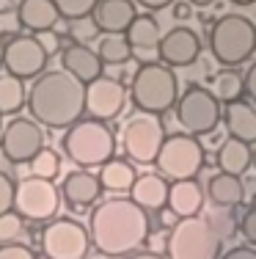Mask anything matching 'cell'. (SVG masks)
<instances>
[{"label":"cell","instance_id":"cell-48","mask_svg":"<svg viewBox=\"0 0 256 259\" xmlns=\"http://www.w3.org/2000/svg\"><path fill=\"white\" fill-rule=\"evenodd\" d=\"M231 3H234V6H253L256 0H231Z\"/></svg>","mask_w":256,"mask_h":259},{"label":"cell","instance_id":"cell-26","mask_svg":"<svg viewBox=\"0 0 256 259\" xmlns=\"http://www.w3.org/2000/svg\"><path fill=\"white\" fill-rule=\"evenodd\" d=\"M96 55H99L102 64L124 66L132 58V45L127 41L124 33H102L99 45H96Z\"/></svg>","mask_w":256,"mask_h":259},{"label":"cell","instance_id":"cell-8","mask_svg":"<svg viewBox=\"0 0 256 259\" xmlns=\"http://www.w3.org/2000/svg\"><path fill=\"white\" fill-rule=\"evenodd\" d=\"M176 119L185 127L187 135L198 138V135L215 133V127L221 124L223 110L218 97L204 85H187L176 100Z\"/></svg>","mask_w":256,"mask_h":259},{"label":"cell","instance_id":"cell-34","mask_svg":"<svg viewBox=\"0 0 256 259\" xmlns=\"http://www.w3.org/2000/svg\"><path fill=\"white\" fill-rule=\"evenodd\" d=\"M14 190H17V185L9 180L6 171H0V215L11 212V207H14Z\"/></svg>","mask_w":256,"mask_h":259},{"label":"cell","instance_id":"cell-43","mask_svg":"<svg viewBox=\"0 0 256 259\" xmlns=\"http://www.w3.org/2000/svg\"><path fill=\"white\" fill-rule=\"evenodd\" d=\"M138 6H143V9L149 11H160V9H168V6H174L176 0H135Z\"/></svg>","mask_w":256,"mask_h":259},{"label":"cell","instance_id":"cell-9","mask_svg":"<svg viewBox=\"0 0 256 259\" xmlns=\"http://www.w3.org/2000/svg\"><path fill=\"white\" fill-rule=\"evenodd\" d=\"M163 141H166V130L157 121V116H149V113L130 119L124 133H121V146H124L127 157L141 165L155 163L163 149Z\"/></svg>","mask_w":256,"mask_h":259},{"label":"cell","instance_id":"cell-14","mask_svg":"<svg viewBox=\"0 0 256 259\" xmlns=\"http://www.w3.org/2000/svg\"><path fill=\"white\" fill-rule=\"evenodd\" d=\"M127 105V89L113 77H96L94 83L85 85V110L94 119L108 121L124 110Z\"/></svg>","mask_w":256,"mask_h":259},{"label":"cell","instance_id":"cell-24","mask_svg":"<svg viewBox=\"0 0 256 259\" xmlns=\"http://www.w3.org/2000/svg\"><path fill=\"white\" fill-rule=\"evenodd\" d=\"M215 160H218V168H221L223 174L242 177L253 163V149L248 144H242V141H237V138H226L221 144V149H218Z\"/></svg>","mask_w":256,"mask_h":259},{"label":"cell","instance_id":"cell-46","mask_svg":"<svg viewBox=\"0 0 256 259\" xmlns=\"http://www.w3.org/2000/svg\"><path fill=\"white\" fill-rule=\"evenodd\" d=\"M190 6H198V9H207V6H212L215 0H187Z\"/></svg>","mask_w":256,"mask_h":259},{"label":"cell","instance_id":"cell-23","mask_svg":"<svg viewBox=\"0 0 256 259\" xmlns=\"http://www.w3.org/2000/svg\"><path fill=\"white\" fill-rule=\"evenodd\" d=\"M207 196H210V201L215 207H229L231 209L245 199V185H242L240 177L218 171V174L210 177V182H207Z\"/></svg>","mask_w":256,"mask_h":259},{"label":"cell","instance_id":"cell-18","mask_svg":"<svg viewBox=\"0 0 256 259\" xmlns=\"http://www.w3.org/2000/svg\"><path fill=\"white\" fill-rule=\"evenodd\" d=\"M168 190L171 185L160 174H141L130 188V199L146 212H157V209L168 207Z\"/></svg>","mask_w":256,"mask_h":259},{"label":"cell","instance_id":"cell-50","mask_svg":"<svg viewBox=\"0 0 256 259\" xmlns=\"http://www.w3.org/2000/svg\"><path fill=\"white\" fill-rule=\"evenodd\" d=\"M251 207H256V193H253V201H251Z\"/></svg>","mask_w":256,"mask_h":259},{"label":"cell","instance_id":"cell-31","mask_svg":"<svg viewBox=\"0 0 256 259\" xmlns=\"http://www.w3.org/2000/svg\"><path fill=\"white\" fill-rule=\"evenodd\" d=\"M53 3H56L58 14L72 22V20H80V17H91L99 0H53Z\"/></svg>","mask_w":256,"mask_h":259},{"label":"cell","instance_id":"cell-3","mask_svg":"<svg viewBox=\"0 0 256 259\" xmlns=\"http://www.w3.org/2000/svg\"><path fill=\"white\" fill-rule=\"evenodd\" d=\"M210 53L223 69L242 66L256 53V22L245 14H223L210 28Z\"/></svg>","mask_w":256,"mask_h":259},{"label":"cell","instance_id":"cell-15","mask_svg":"<svg viewBox=\"0 0 256 259\" xmlns=\"http://www.w3.org/2000/svg\"><path fill=\"white\" fill-rule=\"evenodd\" d=\"M157 55H160V61L166 66H190L201 55V39L193 28L176 25L160 39Z\"/></svg>","mask_w":256,"mask_h":259},{"label":"cell","instance_id":"cell-13","mask_svg":"<svg viewBox=\"0 0 256 259\" xmlns=\"http://www.w3.org/2000/svg\"><path fill=\"white\" fill-rule=\"evenodd\" d=\"M50 55L44 53V47L39 45L36 36H14L3 50V64L9 69V75L25 80V77H39L47 66Z\"/></svg>","mask_w":256,"mask_h":259},{"label":"cell","instance_id":"cell-2","mask_svg":"<svg viewBox=\"0 0 256 259\" xmlns=\"http://www.w3.org/2000/svg\"><path fill=\"white\" fill-rule=\"evenodd\" d=\"M28 108L33 121H39L41 127H72L75 121H80L85 110V83L72 77L66 69L41 72L30 85Z\"/></svg>","mask_w":256,"mask_h":259},{"label":"cell","instance_id":"cell-27","mask_svg":"<svg viewBox=\"0 0 256 259\" xmlns=\"http://www.w3.org/2000/svg\"><path fill=\"white\" fill-rule=\"evenodd\" d=\"M138 180V174H135V168H132L127 160H108L105 165H102V171H99V182H102V188L105 190H130L132 188V182Z\"/></svg>","mask_w":256,"mask_h":259},{"label":"cell","instance_id":"cell-17","mask_svg":"<svg viewBox=\"0 0 256 259\" xmlns=\"http://www.w3.org/2000/svg\"><path fill=\"white\" fill-rule=\"evenodd\" d=\"M91 17L99 33H127V28L138 17L135 0H99Z\"/></svg>","mask_w":256,"mask_h":259},{"label":"cell","instance_id":"cell-45","mask_svg":"<svg viewBox=\"0 0 256 259\" xmlns=\"http://www.w3.org/2000/svg\"><path fill=\"white\" fill-rule=\"evenodd\" d=\"M9 163H11V160H9V157H6V152H3V146H0V171H6V168H9Z\"/></svg>","mask_w":256,"mask_h":259},{"label":"cell","instance_id":"cell-33","mask_svg":"<svg viewBox=\"0 0 256 259\" xmlns=\"http://www.w3.org/2000/svg\"><path fill=\"white\" fill-rule=\"evenodd\" d=\"M22 234V218L20 215H0V245H9V243H17V237Z\"/></svg>","mask_w":256,"mask_h":259},{"label":"cell","instance_id":"cell-47","mask_svg":"<svg viewBox=\"0 0 256 259\" xmlns=\"http://www.w3.org/2000/svg\"><path fill=\"white\" fill-rule=\"evenodd\" d=\"M14 3H22V0H0V11H9Z\"/></svg>","mask_w":256,"mask_h":259},{"label":"cell","instance_id":"cell-21","mask_svg":"<svg viewBox=\"0 0 256 259\" xmlns=\"http://www.w3.org/2000/svg\"><path fill=\"white\" fill-rule=\"evenodd\" d=\"M61 193L66 196V201L72 207H88L99 199L102 182L91 171H72V174H66L64 185H61Z\"/></svg>","mask_w":256,"mask_h":259},{"label":"cell","instance_id":"cell-12","mask_svg":"<svg viewBox=\"0 0 256 259\" xmlns=\"http://www.w3.org/2000/svg\"><path fill=\"white\" fill-rule=\"evenodd\" d=\"M0 146L11 163H30L44 149V130L33 119H14L6 124Z\"/></svg>","mask_w":256,"mask_h":259},{"label":"cell","instance_id":"cell-19","mask_svg":"<svg viewBox=\"0 0 256 259\" xmlns=\"http://www.w3.org/2000/svg\"><path fill=\"white\" fill-rule=\"evenodd\" d=\"M223 124L229 130V138H237L242 144H256V108L251 102H229L223 108Z\"/></svg>","mask_w":256,"mask_h":259},{"label":"cell","instance_id":"cell-39","mask_svg":"<svg viewBox=\"0 0 256 259\" xmlns=\"http://www.w3.org/2000/svg\"><path fill=\"white\" fill-rule=\"evenodd\" d=\"M242 89H245V97L256 105V61L245 69V75H242Z\"/></svg>","mask_w":256,"mask_h":259},{"label":"cell","instance_id":"cell-44","mask_svg":"<svg viewBox=\"0 0 256 259\" xmlns=\"http://www.w3.org/2000/svg\"><path fill=\"white\" fill-rule=\"evenodd\" d=\"M130 259H168V256H160V254H155V251H143V254H132Z\"/></svg>","mask_w":256,"mask_h":259},{"label":"cell","instance_id":"cell-4","mask_svg":"<svg viewBox=\"0 0 256 259\" xmlns=\"http://www.w3.org/2000/svg\"><path fill=\"white\" fill-rule=\"evenodd\" d=\"M130 100L141 113L163 116L171 108H176L179 100V80L166 64H143L132 75L130 83Z\"/></svg>","mask_w":256,"mask_h":259},{"label":"cell","instance_id":"cell-6","mask_svg":"<svg viewBox=\"0 0 256 259\" xmlns=\"http://www.w3.org/2000/svg\"><path fill=\"white\" fill-rule=\"evenodd\" d=\"M221 234L201 215L179 218L166 237L168 259H221Z\"/></svg>","mask_w":256,"mask_h":259},{"label":"cell","instance_id":"cell-32","mask_svg":"<svg viewBox=\"0 0 256 259\" xmlns=\"http://www.w3.org/2000/svg\"><path fill=\"white\" fill-rule=\"evenodd\" d=\"M69 33H72V39H75V45H85V41L99 36V28H96L94 17H80V20H72Z\"/></svg>","mask_w":256,"mask_h":259},{"label":"cell","instance_id":"cell-25","mask_svg":"<svg viewBox=\"0 0 256 259\" xmlns=\"http://www.w3.org/2000/svg\"><path fill=\"white\" fill-rule=\"evenodd\" d=\"M124 36L132 45V50L149 53V50H157V47H160L163 30H160V22H157L151 14H138L135 20H132V25L127 28Z\"/></svg>","mask_w":256,"mask_h":259},{"label":"cell","instance_id":"cell-37","mask_svg":"<svg viewBox=\"0 0 256 259\" xmlns=\"http://www.w3.org/2000/svg\"><path fill=\"white\" fill-rule=\"evenodd\" d=\"M0 259H36V256L30 248H25V245L9 243V245H0Z\"/></svg>","mask_w":256,"mask_h":259},{"label":"cell","instance_id":"cell-7","mask_svg":"<svg viewBox=\"0 0 256 259\" xmlns=\"http://www.w3.org/2000/svg\"><path fill=\"white\" fill-rule=\"evenodd\" d=\"M204 160L207 155H204V146L198 144V138H193L187 133H176V135H166L155 165L160 171V177L179 182V180H196L198 171L204 168Z\"/></svg>","mask_w":256,"mask_h":259},{"label":"cell","instance_id":"cell-52","mask_svg":"<svg viewBox=\"0 0 256 259\" xmlns=\"http://www.w3.org/2000/svg\"><path fill=\"white\" fill-rule=\"evenodd\" d=\"M0 116H3V113H0Z\"/></svg>","mask_w":256,"mask_h":259},{"label":"cell","instance_id":"cell-42","mask_svg":"<svg viewBox=\"0 0 256 259\" xmlns=\"http://www.w3.org/2000/svg\"><path fill=\"white\" fill-rule=\"evenodd\" d=\"M171 11H174V20H190L193 17V6L187 3V0H176V3L171 6Z\"/></svg>","mask_w":256,"mask_h":259},{"label":"cell","instance_id":"cell-1","mask_svg":"<svg viewBox=\"0 0 256 259\" xmlns=\"http://www.w3.org/2000/svg\"><path fill=\"white\" fill-rule=\"evenodd\" d=\"M88 237L105 256H127L149 240V212L132 199H108L94 207Z\"/></svg>","mask_w":256,"mask_h":259},{"label":"cell","instance_id":"cell-10","mask_svg":"<svg viewBox=\"0 0 256 259\" xmlns=\"http://www.w3.org/2000/svg\"><path fill=\"white\" fill-rule=\"evenodd\" d=\"M88 243V232L72 218H56L41 234V248L47 259H85Z\"/></svg>","mask_w":256,"mask_h":259},{"label":"cell","instance_id":"cell-28","mask_svg":"<svg viewBox=\"0 0 256 259\" xmlns=\"http://www.w3.org/2000/svg\"><path fill=\"white\" fill-rule=\"evenodd\" d=\"M212 94L218 97V102L229 105V102H237L245 89H242V75H237L234 69H223L212 77Z\"/></svg>","mask_w":256,"mask_h":259},{"label":"cell","instance_id":"cell-35","mask_svg":"<svg viewBox=\"0 0 256 259\" xmlns=\"http://www.w3.org/2000/svg\"><path fill=\"white\" fill-rule=\"evenodd\" d=\"M212 224V229H215L221 237H229V234H234L237 229H240V224H234V218L231 215H226V212H215L212 218H207Z\"/></svg>","mask_w":256,"mask_h":259},{"label":"cell","instance_id":"cell-36","mask_svg":"<svg viewBox=\"0 0 256 259\" xmlns=\"http://www.w3.org/2000/svg\"><path fill=\"white\" fill-rule=\"evenodd\" d=\"M240 234L245 237L248 245H256V207H248L245 215L240 218Z\"/></svg>","mask_w":256,"mask_h":259},{"label":"cell","instance_id":"cell-20","mask_svg":"<svg viewBox=\"0 0 256 259\" xmlns=\"http://www.w3.org/2000/svg\"><path fill=\"white\" fill-rule=\"evenodd\" d=\"M204 188L196 180H179V182H171L168 190V209L179 218H193V215L201 212L204 207Z\"/></svg>","mask_w":256,"mask_h":259},{"label":"cell","instance_id":"cell-51","mask_svg":"<svg viewBox=\"0 0 256 259\" xmlns=\"http://www.w3.org/2000/svg\"><path fill=\"white\" fill-rule=\"evenodd\" d=\"M253 165H256V149H253Z\"/></svg>","mask_w":256,"mask_h":259},{"label":"cell","instance_id":"cell-5","mask_svg":"<svg viewBox=\"0 0 256 259\" xmlns=\"http://www.w3.org/2000/svg\"><path fill=\"white\" fill-rule=\"evenodd\" d=\"M61 146H64V152L69 155L72 163L83 165V168H94V165L102 168L108 160H113L116 135L105 121L83 119V121H75V124L66 130Z\"/></svg>","mask_w":256,"mask_h":259},{"label":"cell","instance_id":"cell-30","mask_svg":"<svg viewBox=\"0 0 256 259\" xmlns=\"http://www.w3.org/2000/svg\"><path fill=\"white\" fill-rule=\"evenodd\" d=\"M30 171H33V177L53 180V177H58V171H61V157L53 149H41L39 155L30 160Z\"/></svg>","mask_w":256,"mask_h":259},{"label":"cell","instance_id":"cell-29","mask_svg":"<svg viewBox=\"0 0 256 259\" xmlns=\"http://www.w3.org/2000/svg\"><path fill=\"white\" fill-rule=\"evenodd\" d=\"M25 105V85L14 75H0V113H17Z\"/></svg>","mask_w":256,"mask_h":259},{"label":"cell","instance_id":"cell-16","mask_svg":"<svg viewBox=\"0 0 256 259\" xmlns=\"http://www.w3.org/2000/svg\"><path fill=\"white\" fill-rule=\"evenodd\" d=\"M102 66L105 64L88 45H69L66 50H61V69H66L72 77H77L85 85L102 77Z\"/></svg>","mask_w":256,"mask_h":259},{"label":"cell","instance_id":"cell-11","mask_svg":"<svg viewBox=\"0 0 256 259\" xmlns=\"http://www.w3.org/2000/svg\"><path fill=\"white\" fill-rule=\"evenodd\" d=\"M58 204H61L58 190L53 188L50 180H41V177H28L14 190V207L25 218L33 221L53 218L58 212Z\"/></svg>","mask_w":256,"mask_h":259},{"label":"cell","instance_id":"cell-22","mask_svg":"<svg viewBox=\"0 0 256 259\" xmlns=\"http://www.w3.org/2000/svg\"><path fill=\"white\" fill-rule=\"evenodd\" d=\"M17 14H20L22 28L33 30V33L53 30L56 22L61 20V14H58V9H56L53 0H22L20 9H17Z\"/></svg>","mask_w":256,"mask_h":259},{"label":"cell","instance_id":"cell-38","mask_svg":"<svg viewBox=\"0 0 256 259\" xmlns=\"http://www.w3.org/2000/svg\"><path fill=\"white\" fill-rule=\"evenodd\" d=\"M22 28L20 14L17 11H0V36L3 33H17Z\"/></svg>","mask_w":256,"mask_h":259},{"label":"cell","instance_id":"cell-40","mask_svg":"<svg viewBox=\"0 0 256 259\" xmlns=\"http://www.w3.org/2000/svg\"><path fill=\"white\" fill-rule=\"evenodd\" d=\"M221 259H256V248L253 245H234L226 254H221Z\"/></svg>","mask_w":256,"mask_h":259},{"label":"cell","instance_id":"cell-49","mask_svg":"<svg viewBox=\"0 0 256 259\" xmlns=\"http://www.w3.org/2000/svg\"><path fill=\"white\" fill-rule=\"evenodd\" d=\"M3 50H6V45H3V41H0V61H3Z\"/></svg>","mask_w":256,"mask_h":259},{"label":"cell","instance_id":"cell-41","mask_svg":"<svg viewBox=\"0 0 256 259\" xmlns=\"http://www.w3.org/2000/svg\"><path fill=\"white\" fill-rule=\"evenodd\" d=\"M36 39H39V45L44 47V53H47V55L58 53V36L53 33V30H41V33L36 36Z\"/></svg>","mask_w":256,"mask_h":259}]
</instances>
